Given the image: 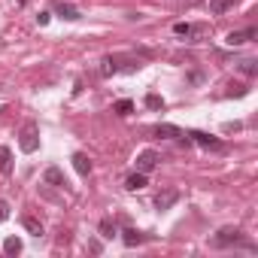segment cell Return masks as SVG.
Returning <instances> with one entry per match:
<instances>
[{"instance_id": "1", "label": "cell", "mask_w": 258, "mask_h": 258, "mask_svg": "<svg viewBox=\"0 0 258 258\" xmlns=\"http://www.w3.org/2000/svg\"><path fill=\"white\" fill-rule=\"evenodd\" d=\"M210 243H213V249H225V246H246V249H255L249 240H243V231H240V228H231V225H228V228H219Z\"/></svg>"}, {"instance_id": "2", "label": "cell", "mask_w": 258, "mask_h": 258, "mask_svg": "<svg viewBox=\"0 0 258 258\" xmlns=\"http://www.w3.org/2000/svg\"><path fill=\"white\" fill-rule=\"evenodd\" d=\"M19 149L28 152V155L40 149V131H37V124H34V121H28V124L22 127V134H19Z\"/></svg>"}, {"instance_id": "3", "label": "cell", "mask_w": 258, "mask_h": 258, "mask_svg": "<svg viewBox=\"0 0 258 258\" xmlns=\"http://www.w3.org/2000/svg\"><path fill=\"white\" fill-rule=\"evenodd\" d=\"M158 161H161V158H158L155 149H143V152L137 155V170H140V173H152V170L158 167Z\"/></svg>"}, {"instance_id": "4", "label": "cell", "mask_w": 258, "mask_h": 258, "mask_svg": "<svg viewBox=\"0 0 258 258\" xmlns=\"http://www.w3.org/2000/svg\"><path fill=\"white\" fill-rule=\"evenodd\" d=\"M52 13H55V16H61L64 22H79V19H82V13H79L73 4H64V0H58V4L52 7Z\"/></svg>"}, {"instance_id": "5", "label": "cell", "mask_w": 258, "mask_h": 258, "mask_svg": "<svg viewBox=\"0 0 258 258\" xmlns=\"http://www.w3.org/2000/svg\"><path fill=\"white\" fill-rule=\"evenodd\" d=\"M185 137H188V143H198V146H207V149H222V143H219L216 137L204 134V131H188Z\"/></svg>"}, {"instance_id": "6", "label": "cell", "mask_w": 258, "mask_h": 258, "mask_svg": "<svg viewBox=\"0 0 258 258\" xmlns=\"http://www.w3.org/2000/svg\"><path fill=\"white\" fill-rule=\"evenodd\" d=\"M255 37H258V31H255V28H246V31H231L225 43H228V46H243V43H249V40H255Z\"/></svg>"}, {"instance_id": "7", "label": "cell", "mask_w": 258, "mask_h": 258, "mask_svg": "<svg viewBox=\"0 0 258 258\" xmlns=\"http://www.w3.org/2000/svg\"><path fill=\"white\" fill-rule=\"evenodd\" d=\"M152 134L161 137V140H179V137H182V131H179L176 124H155V127H152Z\"/></svg>"}, {"instance_id": "8", "label": "cell", "mask_w": 258, "mask_h": 258, "mask_svg": "<svg viewBox=\"0 0 258 258\" xmlns=\"http://www.w3.org/2000/svg\"><path fill=\"white\" fill-rule=\"evenodd\" d=\"M176 201H179V191H176V188H167V191H158L155 207H158V210H170Z\"/></svg>"}, {"instance_id": "9", "label": "cell", "mask_w": 258, "mask_h": 258, "mask_svg": "<svg viewBox=\"0 0 258 258\" xmlns=\"http://www.w3.org/2000/svg\"><path fill=\"white\" fill-rule=\"evenodd\" d=\"M43 182L46 185H55V188H64L67 182H64V173H61V167H46V173H43Z\"/></svg>"}, {"instance_id": "10", "label": "cell", "mask_w": 258, "mask_h": 258, "mask_svg": "<svg viewBox=\"0 0 258 258\" xmlns=\"http://www.w3.org/2000/svg\"><path fill=\"white\" fill-rule=\"evenodd\" d=\"M146 182H149V173H140L137 170V173H131V176L124 179V188L127 191H140V188H146Z\"/></svg>"}, {"instance_id": "11", "label": "cell", "mask_w": 258, "mask_h": 258, "mask_svg": "<svg viewBox=\"0 0 258 258\" xmlns=\"http://www.w3.org/2000/svg\"><path fill=\"white\" fill-rule=\"evenodd\" d=\"M143 240H146V234H140L137 228H124V231H121V243H124V246H140Z\"/></svg>"}, {"instance_id": "12", "label": "cell", "mask_w": 258, "mask_h": 258, "mask_svg": "<svg viewBox=\"0 0 258 258\" xmlns=\"http://www.w3.org/2000/svg\"><path fill=\"white\" fill-rule=\"evenodd\" d=\"M73 167H76L79 176H88V173H91V158H88L85 152H76V155H73Z\"/></svg>"}, {"instance_id": "13", "label": "cell", "mask_w": 258, "mask_h": 258, "mask_svg": "<svg viewBox=\"0 0 258 258\" xmlns=\"http://www.w3.org/2000/svg\"><path fill=\"white\" fill-rule=\"evenodd\" d=\"M22 225H25V231H28V234H34V237H43V234H46L43 222H40V219H34V216H25V219H22Z\"/></svg>"}, {"instance_id": "14", "label": "cell", "mask_w": 258, "mask_h": 258, "mask_svg": "<svg viewBox=\"0 0 258 258\" xmlns=\"http://www.w3.org/2000/svg\"><path fill=\"white\" fill-rule=\"evenodd\" d=\"M112 73H118V58L106 55V58L100 61V76H112Z\"/></svg>"}, {"instance_id": "15", "label": "cell", "mask_w": 258, "mask_h": 258, "mask_svg": "<svg viewBox=\"0 0 258 258\" xmlns=\"http://www.w3.org/2000/svg\"><path fill=\"white\" fill-rule=\"evenodd\" d=\"M234 4H237V0H210V13H213V16H222V13H228Z\"/></svg>"}, {"instance_id": "16", "label": "cell", "mask_w": 258, "mask_h": 258, "mask_svg": "<svg viewBox=\"0 0 258 258\" xmlns=\"http://www.w3.org/2000/svg\"><path fill=\"white\" fill-rule=\"evenodd\" d=\"M112 112H115V115H131V112H134V100H127V97H124V100H115V103H112Z\"/></svg>"}, {"instance_id": "17", "label": "cell", "mask_w": 258, "mask_h": 258, "mask_svg": "<svg viewBox=\"0 0 258 258\" xmlns=\"http://www.w3.org/2000/svg\"><path fill=\"white\" fill-rule=\"evenodd\" d=\"M97 231H100V237H103V240H112V237H115V222H112V219H103Z\"/></svg>"}, {"instance_id": "18", "label": "cell", "mask_w": 258, "mask_h": 258, "mask_svg": "<svg viewBox=\"0 0 258 258\" xmlns=\"http://www.w3.org/2000/svg\"><path fill=\"white\" fill-rule=\"evenodd\" d=\"M4 252H7V255H19V252H22V240H19V237H7V240H4Z\"/></svg>"}, {"instance_id": "19", "label": "cell", "mask_w": 258, "mask_h": 258, "mask_svg": "<svg viewBox=\"0 0 258 258\" xmlns=\"http://www.w3.org/2000/svg\"><path fill=\"white\" fill-rule=\"evenodd\" d=\"M10 167H13V152H10L7 146H0V170L10 173Z\"/></svg>"}, {"instance_id": "20", "label": "cell", "mask_w": 258, "mask_h": 258, "mask_svg": "<svg viewBox=\"0 0 258 258\" xmlns=\"http://www.w3.org/2000/svg\"><path fill=\"white\" fill-rule=\"evenodd\" d=\"M207 34H210L207 25H191V28H188V37H195V40H204Z\"/></svg>"}, {"instance_id": "21", "label": "cell", "mask_w": 258, "mask_h": 258, "mask_svg": "<svg viewBox=\"0 0 258 258\" xmlns=\"http://www.w3.org/2000/svg\"><path fill=\"white\" fill-rule=\"evenodd\" d=\"M240 70H243L246 76H255V73H258V61H252V58H246V61H240Z\"/></svg>"}, {"instance_id": "22", "label": "cell", "mask_w": 258, "mask_h": 258, "mask_svg": "<svg viewBox=\"0 0 258 258\" xmlns=\"http://www.w3.org/2000/svg\"><path fill=\"white\" fill-rule=\"evenodd\" d=\"M146 106L149 109H164V97L161 94H146Z\"/></svg>"}, {"instance_id": "23", "label": "cell", "mask_w": 258, "mask_h": 258, "mask_svg": "<svg viewBox=\"0 0 258 258\" xmlns=\"http://www.w3.org/2000/svg\"><path fill=\"white\" fill-rule=\"evenodd\" d=\"M228 88H231V91H228V97H234V94H237V97H243V94L249 91V88H246V85H240V82H231Z\"/></svg>"}, {"instance_id": "24", "label": "cell", "mask_w": 258, "mask_h": 258, "mask_svg": "<svg viewBox=\"0 0 258 258\" xmlns=\"http://www.w3.org/2000/svg\"><path fill=\"white\" fill-rule=\"evenodd\" d=\"M188 28H191L188 22H176V25H173V34H176V37H188Z\"/></svg>"}, {"instance_id": "25", "label": "cell", "mask_w": 258, "mask_h": 258, "mask_svg": "<svg viewBox=\"0 0 258 258\" xmlns=\"http://www.w3.org/2000/svg\"><path fill=\"white\" fill-rule=\"evenodd\" d=\"M7 219H10V204L0 198V222H7Z\"/></svg>"}, {"instance_id": "26", "label": "cell", "mask_w": 258, "mask_h": 258, "mask_svg": "<svg viewBox=\"0 0 258 258\" xmlns=\"http://www.w3.org/2000/svg\"><path fill=\"white\" fill-rule=\"evenodd\" d=\"M49 19H52V13H40V16H37L40 25H49Z\"/></svg>"}, {"instance_id": "27", "label": "cell", "mask_w": 258, "mask_h": 258, "mask_svg": "<svg viewBox=\"0 0 258 258\" xmlns=\"http://www.w3.org/2000/svg\"><path fill=\"white\" fill-rule=\"evenodd\" d=\"M188 4H198V0H188Z\"/></svg>"}]
</instances>
